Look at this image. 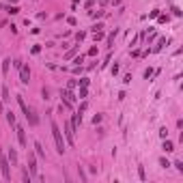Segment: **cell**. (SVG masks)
<instances>
[{"label":"cell","mask_w":183,"mask_h":183,"mask_svg":"<svg viewBox=\"0 0 183 183\" xmlns=\"http://www.w3.org/2000/svg\"><path fill=\"white\" fill-rule=\"evenodd\" d=\"M20 82H22V84H28V82H30V69L26 65L20 67Z\"/></svg>","instance_id":"cell-3"},{"label":"cell","mask_w":183,"mask_h":183,"mask_svg":"<svg viewBox=\"0 0 183 183\" xmlns=\"http://www.w3.org/2000/svg\"><path fill=\"white\" fill-rule=\"evenodd\" d=\"M7 123L11 125V127L15 125V114H13V110H9V112H7Z\"/></svg>","instance_id":"cell-13"},{"label":"cell","mask_w":183,"mask_h":183,"mask_svg":"<svg viewBox=\"0 0 183 183\" xmlns=\"http://www.w3.org/2000/svg\"><path fill=\"white\" fill-rule=\"evenodd\" d=\"M7 11L11 13V15H15V13H20V7H17V4H11V7H7Z\"/></svg>","instance_id":"cell-14"},{"label":"cell","mask_w":183,"mask_h":183,"mask_svg":"<svg viewBox=\"0 0 183 183\" xmlns=\"http://www.w3.org/2000/svg\"><path fill=\"white\" fill-rule=\"evenodd\" d=\"M30 52H32V54H39V52H41V45H32Z\"/></svg>","instance_id":"cell-28"},{"label":"cell","mask_w":183,"mask_h":183,"mask_svg":"<svg viewBox=\"0 0 183 183\" xmlns=\"http://www.w3.org/2000/svg\"><path fill=\"white\" fill-rule=\"evenodd\" d=\"M35 153L39 155V157H45V151H43V146H41V142H35Z\"/></svg>","instance_id":"cell-11"},{"label":"cell","mask_w":183,"mask_h":183,"mask_svg":"<svg viewBox=\"0 0 183 183\" xmlns=\"http://www.w3.org/2000/svg\"><path fill=\"white\" fill-rule=\"evenodd\" d=\"M159 136H162V138H168V129H166V127H162V129H159Z\"/></svg>","instance_id":"cell-23"},{"label":"cell","mask_w":183,"mask_h":183,"mask_svg":"<svg viewBox=\"0 0 183 183\" xmlns=\"http://www.w3.org/2000/svg\"><path fill=\"white\" fill-rule=\"evenodd\" d=\"M114 37H116V30H114L112 35H108V39H106V41H108V45H112V43H114Z\"/></svg>","instance_id":"cell-20"},{"label":"cell","mask_w":183,"mask_h":183,"mask_svg":"<svg viewBox=\"0 0 183 183\" xmlns=\"http://www.w3.org/2000/svg\"><path fill=\"white\" fill-rule=\"evenodd\" d=\"M80 123H82V114L76 112V114L71 116V125H73V129H76V127H80Z\"/></svg>","instance_id":"cell-7"},{"label":"cell","mask_w":183,"mask_h":183,"mask_svg":"<svg viewBox=\"0 0 183 183\" xmlns=\"http://www.w3.org/2000/svg\"><path fill=\"white\" fill-rule=\"evenodd\" d=\"M162 149L166 151V153H170V151H175V144H172L168 138H164V144H162Z\"/></svg>","instance_id":"cell-8"},{"label":"cell","mask_w":183,"mask_h":183,"mask_svg":"<svg viewBox=\"0 0 183 183\" xmlns=\"http://www.w3.org/2000/svg\"><path fill=\"white\" fill-rule=\"evenodd\" d=\"M0 65H2V73L7 76V73H9V67H11V58H4V60H0Z\"/></svg>","instance_id":"cell-10"},{"label":"cell","mask_w":183,"mask_h":183,"mask_svg":"<svg viewBox=\"0 0 183 183\" xmlns=\"http://www.w3.org/2000/svg\"><path fill=\"white\" fill-rule=\"evenodd\" d=\"M159 17V24H166L168 22V15H157Z\"/></svg>","instance_id":"cell-27"},{"label":"cell","mask_w":183,"mask_h":183,"mask_svg":"<svg viewBox=\"0 0 183 183\" xmlns=\"http://www.w3.org/2000/svg\"><path fill=\"white\" fill-rule=\"evenodd\" d=\"M26 118H28V123H30L32 127H37V123H39V118H37V114H35V110H32V108H28V112H26Z\"/></svg>","instance_id":"cell-6"},{"label":"cell","mask_w":183,"mask_h":183,"mask_svg":"<svg viewBox=\"0 0 183 183\" xmlns=\"http://www.w3.org/2000/svg\"><path fill=\"white\" fill-rule=\"evenodd\" d=\"M50 129H52V136H54V142H56V151L58 153H65V140H62V132L56 123H50Z\"/></svg>","instance_id":"cell-1"},{"label":"cell","mask_w":183,"mask_h":183,"mask_svg":"<svg viewBox=\"0 0 183 183\" xmlns=\"http://www.w3.org/2000/svg\"><path fill=\"white\" fill-rule=\"evenodd\" d=\"M28 168H30L32 175L37 172V159H35V155H30V157H28Z\"/></svg>","instance_id":"cell-9"},{"label":"cell","mask_w":183,"mask_h":183,"mask_svg":"<svg viewBox=\"0 0 183 183\" xmlns=\"http://www.w3.org/2000/svg\"><path fill=\"white\" fill-rule=\"evenodd\" d=\"M9 162H11L13 166L17 164V153H15V149H9Z\"/></svg>","instance_id":"cell-12"},{"label":"cell","mask_w":183,"mask_h":183,"mask_svg":"<svg viewBox=\"0 0 183 183\" xmlns=\"http://www.w3.org/2000/svg\"><path fill=\"white\" fill-rule=\"evenodd\" d=\"M159 166H162V168H168V166H170V162H168L166 157H162V159H159Z\"/></svg>","instance_id":"cell-19"},{"label":"cell","mask_w":183,"mask_h":183,"mask_svg":"<svg viewBox=\"0 0 183 183\" xmlns=\"http://www.w3.org/2000/svg\"><path fill=\"white\" fill-rule=\"evenodd\" d=\"M175 166H177L179 172H183V162H175Z\"/></svg>","instance_id":"cell-29"},{"label":"cell","mask_w":183,"mask_h":183,"mask_svg":"<svg viewBox=\"0 0 183 183\" xmlns=\"http://www.w3.org/2000/svg\"><path fill=\"white\" fill-rule=\"evenodd\" d=\"M84 37H86V32H82V30H80V32H78V35H76V39H78V43H80V41H82V39H84Z\"/></svg>","instance_id":"cell-25"},{"label":"cell","mask_w":183,"mask_h":183,"mask_svg":"<svg viewBox=\"0 0 183 183\" xmlns=\"http://www.w3.org/2000/svg\"><path fill=\"white\" fill-rule=\"evenodd\" d=\"M13 127H15V132H17V140H20V144L26 146V134H24V127H20V125H13Z\"/></svg>","instance_id":"cell-5"},{"label":"cell","mask_w":183,"mask_h":183,"mask_svg":"<svg viewBox=\"0 0 183 183\" xmlns=\"http://www.w3.org/2000/svg\"><path fill=\"white\" fill-rule=\"evenodd\" d=\"M138 177H140V179H144V168H142V166L138 168Z\"/></svg>","instance_id":"cell-33"},{"label":"cell","mask_w":183,"mask_h":183,"mask_svg":"<svg viewBox=\"0 0 183 183\" xmlns=\"http://www.w3.org/2000/svg\"><path fill=\"white\" fill-rule=\"evenodd\" d=\"M95 54H97V45H93V48L88 50V56H95Z\"/></svg>","instance_id":"cell-26"},{"label":"cell","mask_w":183,"mask_h":183,"mask_svg":"<svg viewBox=\"0 0 183 183\" xmlns=\"http://www.w3.org/2000/svg\"><path fill=\"white\" fill-rule=\"evenodd\" d=\"M95 35V41H99V39H104V32L101 30H97V32H93Z\"/></svg>","instance_id":"cell-24"},{"label":"cell","mask_w":183,"mask_h":183,"mask_svg":"<svg viewBox=\"0 0 183 183\" xmlns=\"http://www.w3.org/2000/svg\"><path fill=\"white\" fill-rule=\"evenodd\" d=\"M99 121H101V114H95V116H93V123H95V125H97V123H99Z\"/></svg>","instance_id":"cell-32"},{"label":"cell","mask_w":183,"mask_h":183,"mask_svg":"<svg viewBox=\"0 0 183 183\" xmlns=\"http://www.w3.org/2000/svg\"><path fill=\"white\" fill-rule=\"evenodd\" d=\"M65 136H67V142L73 144V125H71V121L65 123Z\"/></svg>","instance_id":"cell-4"},{"label":"cell","mask_w":183,"mask_h":183,"mask_svg":"<svg viewBox=\"0 0 183 183\" xmlns=\"http://www.w3.org/2000/svg\"><path fill=\"white\" fill-rule=\"evenodd\" d=\"M76 52H78V48H73V50H69V52H67V56H65V58H67V60H71L73 56H76Z\"/></svg>","instance_id":"cell-17"},{"label":"cell","mask_w":183,"mask_h":183,"mask_svg":"<svg viewBox=\"0 0 183 183\" xmlns=\"http://www.w3.org/2000/svg\"><path fill=\"white\" fill-rule=\"evenodd\" d=\"M0 170H2V177L7 181L11 179V168H9V162H7V157L2 155V151H0Z\"/></svg>","instance_id":"cell-2"},{"label":"cell","mask_w":183,"mask_h":183,"mask_svg":"<svg viewBox=\"0 0 183 183\" xmlns=\"http://www.w3.org/2000/svg\"><path fill=\"white\" fill-rule=\"evenodd\" d=\"M67 24H71V26H76L78 22H76V17H67Z\"/></svg>","instance_id":"cell-30"},{"label":"cell","mask_w":183,"mask_h":183,"mask_svg":"<svg viewBox=\"0 0 183 183\" xmlns=\"http://www.w3.org/2000/svg\"><path fill=\"white\" fill-rule=\"evenodd\" d=\"M86 95H88V90H86V86H80V95H78V97H82V99H84Z\"/></svg>","instance_id":"cell-18"},{"label":"cell","mask_w":183,"mask_h":183,"mask_svg":"<svg viewBox=\"0 0 183 183\" xmlns=\"http://www.w3.org/2000/svg\"><path fill=\"white\" fill-rule=\"evenodd\" d=\"M104 15V11H90V17H95V20H97V17H101Z\"/></svg>","instance_id":"cell-22"},{"label":"cell","mask_w":183,"mask_h":183,"mask_svg":"<svg viewBox=\"0 0 183 183\" xmlns=\"http://www.w3.org/2000/svg\"><path fill=\"white\" fill-rule=\"evenodd\" d=\"M164 45H166V39H164V37H162V39L157 41V45H155V50H153V52H159V50L164 48Z\"/></svg>","instance_id":"cell-15"},{"label":"cell","mask_w":183,"mask_h":183,"mask_svg":"<svg viewBox=\"0 0 183 183\" xmlns=\"http://www.w3.org/2000/svg\"><path fill=\"white\" fill-rule=\"evenodd\" d=\"M9 99H11V97H9V88L2 86V101H9Z\"/></svg>","instance_id":"cell-16"},{"label":"cell","mask_w":183,"mask_h":183,"mask_svg":"<svg viewBox=\"0 0 183 183\" xmlns=\"http://www.w3.org/2000/svg\"><path fill=\"white\" fill-rule=\"evenodd\" d=\"M80 86H88V78H82L80 80Z\"/></svg>","instance_id":"cell-31"},{"label":"cell","mask_w":183,"mask_h":183,"mask_svg":"<svg viewBox=\"0 0 183 183\" xmlns=\"http://www.w3.org/2000/svg\"><path fill=\"white\" fill-rule=\"evenodd\" d=\"M101 28H104V24H101V22H97V24H95L90 30H93V32H97V30H101Z\"/></svg>","instance_id":"cell-21"},{"label":"cell","mask_w":183,"mask_h":183,"mask_svg":"<svg viewBox=\"0 0 183 183\" xmlns=\"http://www.w3.org/2000/svg\"><path fill=\"white\" fill-rule=\"evenodd\" d=\"M108 2H110V0H99V4H101V7H106Z\"/></svg>","instance_id":"cell-34"}]
</instances>
